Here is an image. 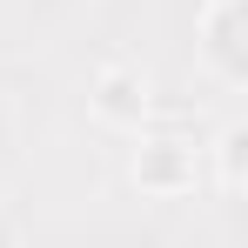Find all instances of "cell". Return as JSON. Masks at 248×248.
Instances as JSON below:
<instances>
[{
  "label": "cell",
  "mask_w": 248,
  "mask_h": 248,
  "mask_svg": "<svg viewBox=\"0 0 248 248\" xmlns=\"http://www.w3.org/2000/svg\"><path fill=\"white\" fill-rule=\"evenodd\" d=\"M127 174H134L141 195L181 202V195L202 188V148L188 134H174V127H141L134 134V155H127Z\"/></svg>",
  "instance_id": "6da1fadb"
},
{
  "label": "cell",
  "mask_w": 248,
  "mask_h": 248,
  "mask_svg": "<svg viewBox=\"0 0 248 248\" xmlns=\"http://www.w3.org/2000/svg\"><path fill=\"white\" fill-rule=\"evenodd\" d=\"M195 54L221 87L248 81V0H202L195 14Z\"/></svg>",
  "instance_id": "7a4b0ae2"
},
{
  "label": "cell",
  "mask_w": 248,
  "mask_h": 248,
  "mask_svg": "<svg viewBox=\"0 0 248 248\" xmlns=\"http://www.w3.org/2000/svg\"><path fill=\"white\" fill-rule=\"evenodd\" d=\"M87 114L114 134H141L155 121V94H148V74L141 67H101L87 81Z\"/></svg>",
  "instance_id": "3957f363"
},
{
  "label": "cell",
  "mask_w": 248,
  "mask_h": 248,
  "mask_svg": "<svg viewBox=\"0 0 248 248\" xmlns=\"http://www.w3.org/2000/svg\"><path fill=\"white\" fill-rule=\"evenodd\" d=\"M215 188L228 195V202H242V188H248V127L242 121H228L221 134H215Z\"/></svg>",
  "instance_id": "277c9868"
}]
</instances>
